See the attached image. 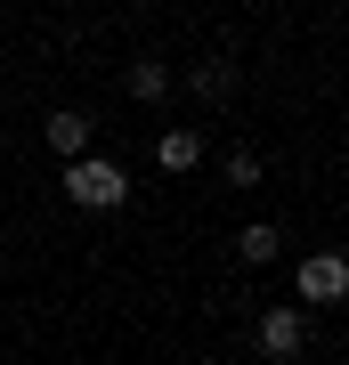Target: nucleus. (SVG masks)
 Masks as SVG:
<instances>
[{
	"label": "nucleus",
	"mask_w": 349,
	"mask_h": 365,
	"mask_svg": "<svg viewBox=\"0 0 349 365\" xmlns=\"http://www.w3.org/2000/svg\"><path fill=\"white\" fill-rule=\"evenodd\" d=\"M65 203H81V211H122L130 203V170L114 155H74L65 163Z\"/></svg>",
	"instance_id": "nucleus-1"
},
{
	"label": "nucleus",
	"mask_w": 349,
	"mask_h": 365,
	"mask_svg": "<svg viewBox=\"0 0 349 365\" xmlns=\"http://www.w3.org/2000/svg\"><path fill=\"white\" fill-rule=\"evenodd\" d=\"M349 292V260L341 252H300V309H333Z\"/></svg>",
	"instance_id": "nucleus-2"
},
{
	"label": "nucleus",
	"mask_w": 349,
	"mask_h": 365,
	"mask_svg": "<svg viewBox=\"0 0 349 365\" xmlns=\"http://www.w3.org/2000/svg\"><path fill=\"white\" fill-rule=\"evenodd\" d=\"M252 341H260L268 357H300V349H309V317H300V300H285V309H260Z\"/></svg>",
	"instance_id": "nucleus-3"
},
{
	"label": "nucleus",
	"mask_w": 349,
	"mask_h": 365,
	"mask_svg": "<svg viewBox=\"0 0 349 365\" xmlns=\"http://www.w3.org/2000/svg\"><path fill=\"white\" fill-rule=\"evenodd\" d=\"M236 81H244V66H236V57L220 49V57H203V66L187 73V90L203 98V106H228V98H236Z\"/></svg>",
	"instance_id": "nucleus-4"
},
{
	"label": "nucleus",
	"mask_w": 349,
	"mask_h": 365,
	"mask_svg": "<svg viewBox=\"0 0 349 365\" xmlns=\"http://www.w3.org/2000/svg\"><path fill=\"white\" fill-rule=\"evenodd\" d=\"M41 138H49V155H90V114H81V106H57L49 122H41Z\"/></svg>",
	"instance_id": "nucleus-5"
},
{
	"label": "nucleus",
	"mask_w": 349,
	"mask_h": 365,
	"mask_svg": "<svg viewBox=\"0 0 349 365\" xmlns=\"http://www.w3.org/2000/svg\"><path fill=\"white\" fill-rule=\"evenodd\" d=\"M155 163L171 170V179L195 170V163H203V130H187V122H179V130H163V138H155Z\"/></svg>",
	"instance_id": "nucleus-6"
},
{
	"label": "nucleus",
	"mask_w": 349,
	"mask_h": 365,
	"mask_svg": "<svg viewBox=\"0 0 349 365\" xmlns=\"http://www.w3.org/2000/svg\"><path fill=\"white\" fill-rule=\"evenodd\" d=\"M122 90L138 98V106H155V98H171V66H163V57H138V66L122 73Z\"/></svg>",
	"instance_id": "nucleus-7"
},
{
	"label": "nucleus",
	"mask_w": 349,
	"mask_h": 365,
	"mask_svg": "<svg viewBox=\"0 0 349 365\" xmlns=\"http://www.w3.org/2000/svg\"><path fill=\"white\" fill-rule=\"evenodd\" d=\"M276 252H285V235H276L268 220H252L244 235H236V260H244V268H268V260H276Z\"/></svg>",
	"instance_id": "nucleus-8"
},
{
	"label": "nucleus",
	"mask_w": 349,
	"mask_h": 365,
	"mask_svg": "<svg viewBox=\"0 0 349 365\" xmlns=\"http://www.w3.org/2000/svg\"><path fill=\"white\" fill-rule=\"evenodd\" d=\"M260 170H268V163H260L252 146H236V155H228V187H260Z\"/></svg>",
	"instance_id": "nucleus-9"
}]
</instances>
